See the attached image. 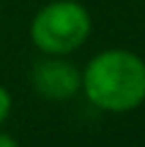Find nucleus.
<instances>
[{
    "instance_id": "nucleus-2",
    "label": "nucleus",
    "mask_w": 145,
    "mask_h": 147,
    "mask_svg": "<svg viewBox=\"0 0 145 147\" xmlns=\"http://www.w3.org/2000/svg\"><path fill=\"white\" fill-rule=\"evenodd\" d=\"M92 29V17L75 0H56L36 12L29 34L39 51L48 56H65L85 44Z\"/></svg>"
},
{
    "instance_id": "nucleus-1",
    "label": "nucleus",
    "mask_w": 145,
    "mask_h": 147,
    "mask_svg": "<svg viewBox=\"0 0 145 147\" xmlns=\"http://www.w3.org/2000/svg\"><path fill=\"white\" fill-rule=\"evenodd\" d=\"M80 87L102 111H133L145 101V60L123 48H109L87 63Z\"/></svg>"
},
{
    "instance_id": "nucleus-5",
    "label": "nucleus",
    "mask_w": 145,
    "mask_h": 147,
    "mask_svg": "<svg viewBox=\"0 0 145 147\" xmlns=\"http://www.w3.org/2000/svg\"><path fill=\"white\" fill-rule=\"evenodd\" d=\"M0 147H20L15 142V138H10V135H5V133H0Z\"/></svg>"
},
{
    "instance_id": "nucleus-3",
    "label": "nucleus",
    "mask_w": 145,
    "mask_h": 147,
    "mask_svg": "<svg viewBox=\"0 0 145 147\" xmlns=\"http://www.w3.org/2000/svg\"><path fill=\"white\" fill-rule=\"evenodd\" d=\"M32 84L36 94L46 96L51 101H63L77 94L80 89V72L72 63L60 60L58 56L46 58L34 65L32 70Z\"/></svg>"
},
{
    "instance_id": "nucleus-4",
    "label": "nucleus",
    "mask_w": 145,
    "mask_h": 147,
    "mask_svg": "<svg viewBox=\"0 0 145 147\" xmlns=\"http://www.w3.org/2000/svg\"><path fill=\"white\" fill-rule=\"evenodd\" d=\"M10 109H12V99H10V94H7V89L0 84V123H3L5 118H7V113H10Z\"/></svg>"
}]
</instances>
